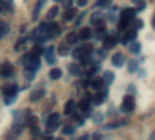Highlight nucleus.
<instances>
[{
	"label": "nucleus",
	"instance_id": "nucleus-29",
	"mask_svg": "<svg viewBox=\"0 0 155 140\" xmlns=\"http://www.w3.org/2000/svg\"><path fill=\"white\" fill-rule=\"evenodd\" d=\"M73 108H74V101H73V100L67 101V106H65V114H71Z\"/></svg>",
	"mask_w": 155,
	"mask_h": 140
},
{
	"label": "nucleus",
	"instance_id": "nucleus-44",
	"mask_svg": "<svg viewBox=\"0 0 155 140\" xmlns=\"http://www.w3.org/2000/svg\"><path fill=\"white\" fill-rule=\"evenodd\" d=\"M71 2H73V0H65V6H67V8H68V6H70V5H71Z\"/></svg>",
	"mask_w": 155,
	"mask_h": 140
},
{
	"label": "nucleus",
	"instance_id": "nucleus-5",
	"mask_svg": "<svg viewBox=\"0 0 155 140\" xmlns=\"http://www.w3.org/2000/svg\"><path fill=\"white\" fill-rule=\"evenodd\" d=\"M135 108V100L132 95H127L123 98V104H121V111L123 112H132Z\"/></svg>",
	"mask_w": 155,
	"mask_h": 140
},
{
	"label": "nucleus",
	"instance_id": "nucleus-3",
	"mask_svg": "<svg viewBox=\"0 0 155 140\" xmlns=\"http://www.w3.org/2000/svg\"><path fill=\"white\" fill-rule=\"evenodd\" d=\"M90 52H92V45H82V47L74 48L73 52H71V56H73L74 59H82V58H85V55H88Z\"/></svg>",
	"mask_w": 155,
	"mask_h": 140
},
{
	"label": "nucleus",
	"instance_id": "nucleus-27",
	"mask_svg": "<svg viewBox=\"0 0 155 140\" xmlns=\"http://www.w3.org/2000/svg\"><path fill=\"white\" fill-rule=\"evenodd\" d=\"M137 69H138V62L135 61V59H132L130 62H129V72H137Z\"/></svg>",
	"mask_w": 155,
	"mask_h": 140
},
{
	"label": "nucleus",
	"instance_id": "nucleus-23",
	"mask_svg": "<svg viewBox=\"0 0 155 140\" xmlns=\"http://www.w3.org/2000/svg\"><path fill=\"white\" fill-rule=\"evenodd\" d=\"M129 48H130L132 53H138L140 50H141V44L137 42V41H132V44H130V47H129Z\"/></svg>",
	"mask_w": 155,
	"mask_h": 140
},
{
	"label": "nucleus",
	"instance_id": "nucleus-22",
	"mask_svg": "<svg viewBox=\"0 0 155 140\" xmlns=\"http://www.w3.org/2000/svg\"><path fill=\"white\" fill-rule=\"evenodd\" d=\"M104 98H106V92H98L95 97H93V101H95V104H99V103H102L104 101Z\"/></svg>",
	"mask_w": 155,
	"mask_h": 140
},
{
	"label": "nucleus",
	"instance_id": "nucleus-32",
	"mask_svg": "<svg viewBox=\"0 0 155 140\" xmlns=\"http://www.w3.org/2000/svg\"><path fill=\"white\" fill-rule=\"evenodd\" d=\"M96 34H98V37L99 36H104L106 34V28H104V25H98V28H96Z\"/></svg>",
	"mask_w": 155,
	"mask_h": 140
},
{
	"label": "nucleus",
	"instance_id": "nucleus-9",
	"mask_svg": "<svg viewBox=\"0 0 155 140\" xmlns=\"http://www.w3.org/2000/svg\"><path fill=\"white\" fill-rule=\"evenodd\" d=\"M112 62H113V66H115V67H121V66L124 64V55H123V53H116V55H113Z\"/></svg>",
	"mask_w": 155,
	"mask_h": 140
},
{
	"label": "nucleus",
	"instance_id": "nucleus-26",
	"mask_svg": "<svg viewBox=\"0 0 155 140\" xmlns=\"http://www.w3.org/2000/svg\"><path fill=\"white\" fill-rule=\"evenodd\" d=\"M129 23H130V20L121 19V22H120V31H126V30H127V27H129Z\"/></svg>",
	"mask_w": 155,
	"mask_h": 140
},
{
	"label": "nucleus",
	"instance_id": "nucleus-14",
	"mask_svg": "<svg viewBox=\"0 0 155 140\" xmlns=\"http://www.w3.org/2000/svg\"><path fill=\"white\" fill-rule=\"evenodd\" d=\"M44 95H45V92L42 90V89H39V90H33L31 95H30V100L31 101H37V100H41Z\"/></svg>",
	"mask_w": 155,
	"mask_h": 140
},
{
	"label": "nucleus",
	"instance_id": "nucleus-7",
	"mask_svg": "<svg viewBox=\"0 0 155 140\" xmlns=\"http://www.w3.org/2000/svg\"><path fill=\"white\" fill-rule=\"evenodd\" d=\"M44 53H45V58H47V61H48V64H54V62H56V58H54V47L50 45Z\"/></svg>",
	"mask_w": 155,
	"mask_h": 140
},
{
	"label": "nucleus",
	"instance_id": "nucleus-21",
	"mask_svg": "<svg viewBox=\"0 0 155 140\" xmlns=\"http://www.w3.org/2000/svg\"><path fill=\"white\" fill-rule=\"evenodd\" d=\"M61 76H62V72L59 69H51L50 70V78L51 80H59Z\"/></svg>",
	"mask_w": 155,
	"mask_h": 140
},
{
	"label": "nucleus",
	"instance_id": "nucleus-34",
	"mask_svg": "<svg viewBox=\"0 0 155 140\" xmlns=\"http://www.w3.org/2000/svg\"><path fill=\"white\" fill-rule=\"evenodd\" d=\"M68 67H70V72H71V73H74V75H76V73H79V70H81L78 64H70Z\"/></svg>",
	"mask_w": 155,
	"mask_h": 140
},
{
	"label": "nucleus",
	"instance_id": "nucleus-10",
	"mask_svg": "<svg viewBox=\"0 0 155 140\" xmlns=\"http://www.w3.org/2000/svg\"><path fill=\"white\" fill-rule=\"evenodd\" d=\"M59 34V27L58 23H50L48 25V37H54Z\"/></svg>",
	"mask_w": 155,
	"mask_h": 140
},
{
	"label": "nucleus",
	"instance_id": "nucleus-11",
	"mask_svg": "<svg viewBox=\"0 0 155 140\" xmlns=\"http://www.w3.org/2000/svg\"><path fill=\"white\" fill-rule=\"evenodd\" d=\"M116 45V37L115 36H106L104 37V47L106 48H112Z\"/></svg>",
	"mask_w": 155,
	"mask_h": 140
},
{
	"label": "nucleus",
	"instance_id": "nucleus-18",
	"mask_svg": "<svg viewBox=\"0 0 155 140\" xmlns=\"http://www.w3.org/2000/svg\"><path fill=\"white\" fill-rule=\"evenodd\" d=\"M44 3H45V0H37V3L34 6V11H33V20L37 19V14H39V11H41V8H42Z\"/></svg>",
	"mask_w": 155,
	"mask_h": 140
},
{
	"label": "nucleus",
	"instance_id": "nucleus-49",
	"mask_svg": "<svg viewBox=\"0 0 155 140\" xmlns=\"http://www.w3.org/2000/svg\"><path fill=\"white\" fill-rule=\"evenodd\" d=\"M56 140H64V138H62V137H61V138H56Z\"/></svg>",
	"mask_w": 155,
	"mask_h": 140
},
{
	"label": "nucleus",
	"instance_id": "nucleus-37",
	"mask_svg": "<svg viewBox=\"0 0 155 140\" xmlns=\"http://www.w3.org/2000/svg\"><path fill=\"white\" fill-rule=\"evenodd\" d=\"M30 129H31V134H33V135H37V134H39V125H37V126H31Z\"/></svg>",
	"mask_w": 155,
	"mask_h": 140
},
{
	"label": "nucleus",
	"instance_id": "nucleus-46",
	"mask_svg": "<svg viewBox=\"0 0 155 140\" xmlns=\"http://www.w3.org/2000/svg\"><path fill=\"white\" fill-rule=\"evenodd\" d=\"M152 27H153V30H155V16L152 17Z\"/></svg>",
	"mask_w": 155,
	"mask_h": 140
},
{
	"label": "nucleus",
	"instance_id": "nucleus-51",
	"mask_svg": "<svg viewBox=\"0 0 155 140\" xmlns=\"http://www.w3.org/2000/svg\"><path fill=\"white\" fill-rule=\"evenodd\" d=\"M0 9H2V6H0Z\"/></svg>",
	"mask_w": 155,
	"mask_h": 140
},
{
	"label": "nucleus",
	"instance_id": "nucleus-48",
	"mask_svg": "<svg viewBox=\"0 0 155 140\" xmlns=\"http://www.w3.org/2000/svg\"><path fill=\"white\" fill-rule=\"evenodd\" d=\"M44 140H53V138H51V137H45Z\"/></svg>",
	"mask_w": 155,
	"mask_h": 140
},
{
	"label": "nucleus",
	"instance_id": "nucleus-33",
	"mask_svg": "<svg viewBox=\"0 0 155 140\" xmlns=\"http://www.w3.org/2000/svg\"><path fill=\"white\" fill-rule=\"evenodd\" d=\"M37 125H39V121H37V117L31 115V117L28 118V126L31 128V126H37Z\"/></svg>",
	"mask_w": 155,
	"mask_h": 140
},
{
	"label": "nucleus",
	"instance_id": "nucleus-6",
	"mask_svg": "<svg viewBox=\"0 0 155 140\" xmlns=\"http://www.w3.org/2000/svg\"><path fill=\"white\" fill-rule=\"evenodd\" d=\"M135 39H137V28H135V30H126L124 34H123V37H121L123 44L132 42V41H135Z\"/></svg>",
	"mask_w": 155,
	"mask_h": 140
},
{
	"label": "nucleus",
	"instance_id": "nucleus-15",
	"mask_svg": "<svg viewBox=\"0 0 155 140\" xmlns=\"http://www.w3.org/2000/svg\"><path fill=\"white\" fill-rule=\"evenodd\" d=\"M44 53V48H42V45L41 44H36L33 48H31V56H36V58H39V55H42Z\"/></svg>",
	"mask_w": 155,
	"mask_h": 140
},
{
	"label": "nucleus",
	"instance_id": "nucleus-38",
	"mask_svg": "<svg viewBox=\"0 0 155 140\" xmlns=\"http://www.w3.org/2000/svg\"><path fill=\"white\" fill-rule=\"evenodd\" d=\"M109 22H116V16L115 14H109Z\"/></svg>",
	"mask_w": 155,
	"mask_h": 140
},
{
	"label": "nucleus",
	"instance_id": "nucleus-30",
	"mask_svg": "<svg viewBox=\"0 0 155 140\" xmlns=\"http://www.w3.org/2000/svg\"><path fill=\"white\" fill-rule=\"evenodd\" d=\"M110 3H112V0H98V2H96V5L101 6V8H106V6H109Z\"/></svg>",
	"mask_w": 155,
	"mask_h": 140
},
{
	"label": "nucleus",
	"instance_id": "nucleus-28",
	"mask_svg": "<svg viewBox=\"0 0 155 140\" xmlns=\"http://www.w3.org/2000/svg\"><path fill=\"white\" fill-rule=\"evenodd\" d=\"M58 11H59V8H58V6H53V8H51V9L48 11V14H47V16H48L50 19H54V17H56V14H58Z\"/></svg>",
	"mask_w": 155,
	"mask_h": 140
},
{
	"label": "nucleus",
	"instance_id": "nucleus-31",
	"mask_svg": "<svg viewBox=\"0 0 155 140\" xmlns=\"http://www.w3.org/2000/svg\"><path fill=\"white\" fill-rule=\"evenodd\" d=\"M2 8H6V9H11L12 8V0H2Z\"/></svg>",
	"mask_w": 155,
	"mask_h": 140
},
{
	"label": "nucleus",
	"instance_id": "nucleus-8",
	"mask_svg": "<svg viewBox=\"0 0 155 140\" xmlns=\"http://www.w3.org/2000/svg\"><path fill=\"white\" fill-rule=\"evenodd\" d=\"M134 17H135V9H134V8H126V9H123L121 19H126V20H130V22H132Z\"/></svg>",
	"mask_w": 155,
	"mask_h": 140
},
{
	"label": "nucleus",
	"instance_id": "nucleus-19",
	"mask_svg": "<svg viewBox=\"0 0 155 140\" xmlns=\"http://www.w3.org/2000/svg\"><path fill=\"white\" fill-rule=\"evenodd\" d=\"M74 16H76V9L74 8H68L65 11V14H64V19H65V20H71V19H74Z\"/></svg>",
	"mask_w": 155,
	"mask_h": 140
},
{
	"label": "nucleus",
	"instance_id": "nucleus-2",
	"mask_svg": "<svg viewBox=\"0 0 155 140\" xmlns=\"http://www.w3.org/2000/svg\"><path fill=\"white\" fill-rule=\"evenodd\" d=\"M34 36H36V39H37V42H39V44H41L44 39H47V37H48V23H47V22H44V23L39 25V28L36 30Z\"/></svg>",
	"mask_w": 155,
	"mask_h": 140
},
{
	"label": "nucleus",
	"instance_id": "nucleus-25",
	"mask_svg": "<svg viewBox=\"0 0 155 140\" xmlns=\"http://www.w3.org/2000/svg\"><path fill=\"white\" fill-rule=\"evenodd\" d=\"M68 47H70V44H64V45H61L59 47V53L62 55V56H65V55H68Z\"/></svg>",
	"mask_w": 155,
	"mask_h": 140
},
{
	"label": "nucleus",
	"instance_id": "nucleus-36",
	"mask_svg": "<svg viewBox=\"0 0 155 140\" xmlns=\"http://www.w3.org/2000/svg\"><path fill=\"white\" fill-rule=\"evenodd\" d=\"M25 45H27V42H25V41H19V44L16 45V48H17V50H23Z\"/></svg>",
	"mask_w": 155,
	"mask_h": 140
},
{
	"label": "nucleus",
	"instance_id": "nucleus-47",
	"mask_svg": "<svg viewBox=\"0 0 155 140\" xmlns=\"http://www.w3.org/2000/svg\"><path fill=\"white\" fill-rule=\"evenodd\" d=\"M134 3H141V0H132Z\"/></svg>",
	"mask_w": 155,
	"mask_h": 140
},
{
	"label": "nucleus",
	"instance_id": "nucleus-39",
	"mask_svg": "<svg viewBox=\"0 0 155 140\" xmlns=\"http://www.w3.org/2000/svg\"><path fill=\"white\" fill-rule=\"evenodd\" d=\"M64 132H65V134H71V132H73V128H70V126H67V128L64 129Z\"/></svg>",
	"mask_w": 155,
	"mask_h": 140
},
{
	"label": "nucleus",
	"instance_id": "nucleus-45",
	"mask_svg": "<svg viewBox=\"0 0 155 140\" xmlns=\"http://www.w3.org/2000/svg\"><path fill=\"white\" fill-rule=\"evenodd\" d=\"M149 140H155V131L150 134V137H149Z\"/></svg>",
	"mask_w": 155,
	"mask_h": 140
},
{
	"label": "nucleus",
	"instance_id": "nucleus-35",
	"mask_svg": "<svg viewBox=\"0 0 155 140\" xmlns=\"http://www.w3.org/2000/svg\"><path fill=\"white\" fill-rule=\"evenodd\" d=\"M101 14H98V12H96V14H93V17H92V22L93 23H98V22H101Z\"/></svg>",
	"mask_w": 155,
	"mask_h": 140
},
{
	"label": "nucleus",
	"instance_id": "nucleus-4",
	"mask_svg": "<svg viewBox=\"0 0 155 140\" xmlns=\"http://www.w3.org/2000/svg\"><path fill=\"white\" fill-rule=\"evenodd\" d=\"M59 121H61L59 114H51V115L48 117V120H47V131H48V132L56 131L58 126H59Z\"/></svg>",
	"mask_w": 155,
	"mask_h": 140
},
{
	"label": "nucleus",
	"instance_id": "nucleus-16",
	"mask_svg": "<svg viewBox=\"0 0 155 140\" xmlns=\"http://www.w3.org/2000/svg\"><path fill=\"white\" fill-rule=\"evenodd\" d=\"M78 39H79V36H78L74 31H71V33H68V34H67V37H65V42L71 45V44L78 42Z\"/></svg>",
	"mask_w": 155,
	"mask_h": 140
},
{
	"label": "nucleus",
	"instance_id": "nucleus-20",
	"mask_svg": "<svg viewBox=\"0 0 155 140\" xmlns=\"http://www.w3.org/2000/svg\"><path fill=\"white\" fill-rule=\"evenodd\" d=\"M104 86V81H102V78H95L92 81V87L95 89V90H99V89Z\"/></svg>",
	"mask_w": 155,
	"mask_h": 140
},
{
	"label": "nucleus",
	"instance_id": "nucleus-12",
	"mask_svg": "<svg viewBox=\"0 0 155 140\" xmlns=\"http://www.w3.org/2000/svg\"><path fill=\"white\" fill-rule=\"evenodd\" d=\"M78 36H79L81 41H87V39H90V36H92V30L90 28H82Z\"/></svg>",
	"mask_w": 155,
	"mask_h": 140
},
{
	"label": "nucleus",
	"instance_id": "nucleus-42",
	"mask_svg": "<svg viewBox=\"0 0 155 140\" xmlns=\"http://www.w3.org/2000/svg\"><path fill=\"white\" fill-rule=\"evenodd\" d=\"M101 120H102V115H101V114H98L96 118H95V121H101Z\"/></svg>",
	"mask_w": 155,
	"mask_h": 140
},
{
	"label": "nucleus",
	"instance_id": "nucleus-13",
	"mask_svg": "<svg viewBox=\"0 0 155 140\" xmlns=\"http://www.w3.org/2000/svg\"><path fill=\"white\" fill-rule=\"evenodd\" d=\"M0 73H2L3 76H6V78H8V76H11V75H12V67H11V64L5 62V64H3V67L0 69Z\"/></svg>",
	"mask_w": 155,
	"mask_h": 140
},
{
	"label": "nucleus",
	"instance_id": "nucleus-1",
	"mask_svg": "<svg viewBox=\"0 0 155 140\" xmlns=\"http://www.w3.org/2000/svg\"><path fill=\"white\" fill-rule=\"evenodd\" d=\"M3 95H5V103L9 104L14 101L16 95H17V86L16 84H8L3 87Z\"/></svg>",
	"mask_w": 155,
	"mask_h": 140
},
{
	"label": "nucleus",
	"instance_id": "nucleus-41",
	"mask_svg": "<svg viewBox=\"0 0 155 140\" xmlns=\"http://www.w3.org/2000/svg\"><path fill=\"white\" fill-rule=\"evenodd\" d=\"M78 140H88V135H87V134H84V135H81Z\"/></svg>",
	"mask_w": 155,
	"mask_h": 140
},
{
	"label": "nucleus",
	"instance_id": "nucleus-50",
	"mask_svg": "<svg viewBox=\"0 0 155 140\" xmlns=\"http://www.w3.org/2000/svg\"><path fill=\"white\" fill-rule=\"evenodd\" d=\"M56 2H59V0H56Z\"/></svg>",
	"mask_w": 155,
	"mask_h": 140
},
{
	"label": "nucleus",
	"instance_id": "nucleus-17",
	"mask_svg": "<svg viewBox=\"0 0 155 140\" xmlns=\"http://www.w3.org/2000/svg\"><path fill=\"white\" fill-rule=\"evenodd\" d=\"M113 80H115V75L112 73V72H106L104 73V76H102V81H104V84H112L113 83Z\"/></svg>",
	"mask_w": 155,
	"mask_h": 140
},
{
	"label": "nucleus",
	"instance_id": "nucleus-40",
	"mask_svg": "<svg viewBox=\"0 0 155 140\" xmlns=\"http://www.w3.org/2000/svg\"><path fill=\"white\" fill-rule=\"evenodd\" d=\"M78 5H79V6H84V5H87V0H78Z\"/></svg>",
	"mask_w": 155,
	"mask_h": 140
},
{
	"label": "nucleus",
	"instance_id": "nucleus-43",
	"mask_svg": "<svg viewBox=\"0 0 155 140\" xmlns=\"http://www.w3.org/2000/svg\"><path fill=\"white\" fill-rule=\"evenodd\" d=\"M137 27L141 28V27H143V22H141V20H137Z\"/></svg>",
	"mask_w": 155,
	"mask_h": 140
},
{
	"label": "nucleus",
	"instance_id": "nucleus-24",
	"mask_svg": "<svg viewBox=\"0 0 155 140\" xmlns=\"http://www.w3.org/2000/svg\"><path fill=\"white\" fill-rule=\"evenodd\" d=\"M79 109H81V111H88V109H90V101H88V98H87V100L84 98V100L79 101Z\"/></svg>",
	"mask_w": 155,
	"mask_h": 140
}]
</instances>
